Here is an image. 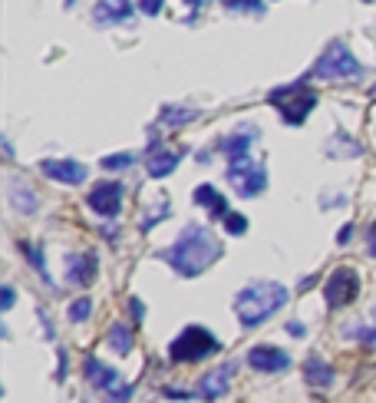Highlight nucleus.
<instances>
[{"instance_id": "nucleus-1", "label": "nucleus", "mask_w": 376, "mask_h": 403, "mask_svg": "<svg viewBox=\"0 0 376 403\" xmlns=\"http://www.w3.org/2000/svg\"><path fill=\"white\" fill-rule=\"evenodd\" d=\"M221 251H225V245L212 235V229H205V225H185L182 235L175 238V245L159 251V258L172 264L182 278H198L208 264H215L221 258Z\"/></svg>"}, {"instance_id": "nucleus-2", "label": "nucleus", "mask_w": 376, "mask_h": 403, "mask_svg": "<svg viewBox=\"0 0 376 403\" xmlns=\"http://www.w3.org/2000/svg\"><path fill=\"white\" fill-rule=\"evenodd\" d=\"M284 305H287V288L280 281H251L235 295V314L245 327L264 324Z\"/></svg>"}, {"instance_id": "nucleus-3", "label": "nucleus", "mask_w": 376, "mask_h": 403, "mask_svg": "<svg viewBox=\"0 0 376 403\" xmlns=\"http://www.w3.org/2000/svg\"><path fill=\"white\" fill-rule=\"evenodd\" d=\"M313 77L320 79H360L363 77V66L354 56V50L344 40H333L313 63Z\"/></svg>"}, {"instance_id": "nucleus-4", "label": "nucleus", "mask_w": 376, "mask_h": 403, "mask_svg": "<svg viewBox=\"0 0 376 403\" xmlns=\"http://www.w3.org/2000/svg\"><path fill=\"white\" fill-rule=\"evenodd\" d=\"M268 103L280 109V120L287 126H301L311 116V109L317 106V93L311 87H304V83H290V87L274 89L268 96Z\"/></svg>"}, {"instance_id": "nucleus-5", "label": "nucleus", "mask_w": 376, "mask_h": 403, "mask_svg": "<svg viewBox=\"0 0 376 403\" xmlns=\"http://www.w3.org/2000/svg\"><path fill=\"white\" fill-rule=\"evenodd\" d=\"M218 338L208 331V327H202V324H188L179 334V338L172 340V347H169V357L175 360V364H192V360H202V357H208V354H218Z\"/></svg>"}, {"instance_id": "nucleus-6", "label": "nucleus", "mask_w": 376, "mask_h": 403, "mask_svg": "<svg viewBox=\"0 0 376 403\" xmlns=\"http://www.w3.org/2000/svg\"><path fill=\"white\" fill-rule=\"evenodd\" d=\"M228 182L238 188V196L254 198L268 186V169L261 162H251L247 155H238V159H231V165H228Z\"/></svg>"}, {"instance_id": "nucleus-7", "label": "nucleus", "mask_w": 376, "mask_h": 403, "mask_svg": "<svg viewBox=\"0 0 376 403\" xmlns=\"http://www.w3.org/2000/svg\"><path fill=\"white\" fill-rule=\"evenodd\" d=\"M86 377L93 387H99V390L106 393V397H112V400H129L132 397V383H126L116 367H106L99 357L86 360Z\"/></svg>"}, {"instance_id": "nucleus-8", "label": "nucleus", "mask_w": 376, "mask_h": 403, "mask_svg": "<svg viewBox=\"0 0 376 403\" xmlns=\"http://www.w3.org/2000/svg\"><path fill=\"white\" fill-rule=\"evenodd\" d=\"M356 295H360V274L354 268H337V271L327 278L323 284V298L330 307H344V305H354Z\"/></svg>"}, {"instance_id": "nucleus-9", "label": "nucleus", "mask_w": 376, "mask_h": 403, "mask_svg": "<svg viewBox=\"0 0 376 403\" xmlns=\"http://www.w3.org/2000/svg\"><path fill=\"white\" fill-rule=\"evenodd\" d=\"M86 202H89V208L99 212L103 218H116L119 212H122V186H119V182H99V186H93Z\"/></svg>"}, {"instance_id": "nucleus-10", "label": "nucleus", "mask_w": 376, "mask_h": 403, "mask_svg": "<svg viewBox=\"0 0 376 403\" xmlns=\"http://www.w3.org/2000/svg\"><path fill=\"white\" fill-rule=\"evenodd\" d=\"M247 364L261 373H280L290 367V357L284 350L271 347V344H258V347H251V354H247Z\"/></svg>"}, {"instance_id": "nucleus-11", "label": "nucleus", "mask_w": 376, "mask_h": 403, "mask_svg": "<svg viewBox=\"0 0 376 403\" xmlns=\"http://www.w3.org/2000/svg\"><path fill=\"white\" fill-rule=\"evenodd\" d=\"M40 169H44L46 179L63 182V186H79V182H86V165L73 162V159H46Z\"/></svg>"}, {"instance_id": "nucleus-12", "label": "nucleus", "mask_w": 376, "mask_h": 403, "mask_svg": "<svg viewBox=\"0 0 376 403\" xmlns=\"http://www.w3.org/2000/svg\"><path fill=\"white\" fill-rule=\"evenodd\" d=\"M238 371V364H221V367H215L212 373H205L202 383H198V397H205V400H218V397H225L228 387H231V373Z\"/></svg>"}, {"instance_id": "nucleus-13", "label": "nucleus", "mask_w": 376, "mask_h": 403, "mask_svg": "<svg viewBox=\"0 0 376 403\" xmlns=\"http://www.w3.org/2000/svg\"><path fill=\"white\" fill-rule=\"evenodd\" d=\"M7 198H11V205L17 215H33L37 208H40V198H37V192H33L23 179H17L13 175L11 182H7Z\"/></svg>"}, {"instance_id": "nucleus-14", "label": "nucleus", "mask_w": 376, "mask_h": 403, "mask_svg": "<svg viewBox=\"0 0 376 403\" xmlns=\"http://www.w3.org/2000/svg\"><path fill=\"white\" fill-rule=\"evenodd\" d=\"M132 0H99L96 7H93V20L96 23H122L132 17Z\"/></svg>"}, {"instance_id": "nucleus-15", "label": "nucleus", "mask_w": 376, "mask_h": 403, "mask_svg": "<svg viewBox=\"0 0 376 403\" xmlns=\"http://www.w3.org/2000/svg\"><path fill=\"white\" fill-rule=\"evenodd\" d=\"M96 278V258L93 255H70L66 258V281L70 284H89Z\"/></svg>"}, {"instance_id": "nucleus-16", "label": "nucleus", "mask_w": 376, "mask_h": 403, "mask_svg": "<svg viewBox=\"0 0 376 403\" xmlns=\"http://www.w3.org/2000/svg\"><path fill=\"white\" fill-rule=\"evenodd\" d=\"M254 139H258V126H238L231 136H225V142H221V153H228L231 159H238V155H247V149L254 146Z\"/></svg>"}, {"instance_id": "nucleus-17", "label": "nucleus", "mask_w": 376, "mask_h": 403, "mask_svg": "<svg viewBox=\"0 0 376 403\" xmlns=\"http://www.w3.org/2000/svg\"><path fill=\"white\" fill-rule=\"evenodd\" d=\"M195 202H198V205H202L212 218H225V215H228V202H225V196H221V192H218L215 186H208V182L195 188Z\"/></svg>"}, {"instance_id": "nucleus-18", "label": "nucleus", "mask_w": 376, "mask_h": 403, "mask_svg": "<svg viewBox=\"0 0 376 403\" xmlns=\"http://www.w3.org/2000/svg\"><path fill=\"white\" fill-rule=\"evenodd\" d=\"M304 377H307V383H313V387H333V367L327 364L323 357H307V364H304Z\"/></svg>"}, {"instance_id": "nucleus-19", "label": "nucleus", "mask_w": 376, "mask_h": 403, "mask_svg": "<svg viewBox=\"0 0 376 403\" xmlns=\"http://www.w3.org/2000/svg\"><path fill=\"white\" fill-rule=\"evenodd\" d=\"M106 344H109V350H116V354H132V331H129V324H112V327H109Z\"/></svg>"}, {"instance_id": "nucleus-20", "label": "nucleus", "mask_w": 376, "mask_h": 403, "mask_svg": "<svg viewBox=\"0 0 376 403\" xmlns=\"http://www.w3.org/2000/svg\"><path fill=\"white\" fill-rule=\"evenodd\" d=\"M179 162H182V153H159V155H152L149 175H152V179H165V175L175 172V165H179Z\"/></svg>"}, {"instance_id": "nucleus-21", "label": "nucleus", "mask_w": 376, "mask_h": 403, "mask_svg": "<svg viewBox=\"0 0 376 403\" xmlns=\"http://www.w3.org/2000/svg\"><path fill=\"white\" fill-rule=\"evenodd\" d=\"M139 162V155L136 153H112V155H103V169H109V172H122V169H129V165Z\"/></svg>"}, {"instance_id": "nucleus-22", "label": "nucleus", "mask_w": 376, "mask_h": 403, "mask_svg": "<svg viewBox=\"0 0 376 403\" xmlns=\"http://www.w3.org/2000/svg\"><path fill=\"white\" fill-rule=\"evenodd\" d=\"M89 314H93V301L89 298H76L73 305H70V311H66L70 324H86Z\"/></svg>"}, {"instance_id": "nucleus-23", "label": "nucleus", "mask_w": 376, "mask_h": 403, "mask_svg": "<svg viewBox=\"0 0 376 403\" xmlns=\"http://www.w3.org/2000/svg\"><path fill=\"white\" fill-rule=\"evenodd\" d=\"M192 120H195V109H188V106H169L162 113L165 126H182V122H192Z\"/></svg>"}, {"instance_id": "nucleus-24", "label": "nucleus", "mask_w": 376, "mask_h": 403, "mask_svg": "<svg viewBox=\"0 0 376 403\" xmlns=\"http://www.w3.org/2000/svg\"><path fill=\"white\" fill-rule=\"evenodd\" d=\"M165 215H169V198H162L159 205L145 212V218H142V231L155 229V222H165Z\"/></svg>"}, {"instance_id": "nucleus-25", "label": "nucleus", "mask_w": 376, "mask_h": 403, "mask_svg": "<svg viewBox=\"0 0 376 403\" xmlns=\"http://www.w3.org/2000/svg\"><path fill=\"white\" fill-rule=\"evenodd\" d=\"M225 229H228V235H245V231H247V218L241 215V212H228V215H225Z\"/></svg>"}, {"instance_id": "nucleus-26", "label": "nucleus", "mask_w": 376, "mask_h": 403, "mask_svg": "<svg viewBox=\"0 0 376 403\" xmlns=\"http://www.w3.org/2000/svg\"><path fill=\"white\" fill-rule=\"evenodd\" d=\"M228 11H245V13H264L261 0H225Z\"/></svg>"}, {"instance_id": "nucleus-27", "label": "nucleus", "mask_w": 376, "mask_h": 403, "mask_svg": "<svg viewBox=\"0 0 376 403\" xmlns=\"http://www.w3.org/2000/svg\"><path fill=\"white\" fill-rule=\"evenodd\" d=\"M136 7H139L142 13H149V17H159L162 7H165V0H139Z\"/></svg>"}, {"instance_id": "nucleus-28", "label": "nucleus", "mask_w": 376, "mask_h": 403, "mask_svg": "<svg viewBox=\"0 0 376 403\" xmlns=\"http://www.w3.org/2000/svg\"><path fill=\"white\" fill-rule=\"evenodd\" d=\"M129 311H132V317H136V321H142V314H145V307H142L139 298H132V301H129Z\"/></svg>"}, {"instance_id": "nucleus-29", "label": "nucleus", "mask_w": 376, "mask_h": 403, "mask_svg": "<svg viewBox=\"0 0 376 403\" xmlns=\"http://www.w3.org/2000/svg\"><path fill=\"white\" fill-rule=\"evenodd\" d=\"M287 334H294V338H304V334H307V327H304L301 321H290V324H287Z\"/></svg>"}, {"instance_id": "nucleus-30", "label": "nucleus", "mask_w": 376, "mask_h": 403, "mask_svg": "<svg viewBox=\"0 0 376 403\" xmlns=\"http://www.w3.org/2000/svg\"><path fill=\"white\" fill-rule=\"evenodd\" d=\"M366 251H370V255L376 258V225L370 229V235H366Z\"/></svg>"}, {"instance_id": "nucleus-31", "label": "nucleus", "mask_w": 376, "mask_h": 403, "mask_svg": "<svg viewBox=\"0 0 376 403\" xmlns=\"http://www.w3.org/2000/svg\"><path fill=\"white\" fill-rule=\"evenodd\" d=\"M350 235H354V225H344V229L337 231V241H340V245H346V241H350Z\"/></svg>"}, {"instance_id": "nucleus-32", "label": "nucleus", "mask_w": 376, "mask_h": 403, "mask_svg": "<svg viewBox=\"0 0 376 403\" xmlns=\"http://www.w3.org/2000/svg\"><path fill=\"white\" fill-rule=\"evenodd\" d=\"M11 307H13V288L7 284V288H4V311H11Z\"/></svg>"}, {"instance_id": "nucleus-33", "label": "nucleus", "mask_w": 376, "mask_h": 403, "mask_svg": "<svg viewBox=\"0 0 376 403\" xmlns=\"http://www.w3.org/2000/svg\"><path fill=\"white\" fill-rule=\"evenodd\" d=\"M185 4H188V7H202L205 0H185Z\"/></svg>"}, {"instance_id": "nucleus-34", "label": "nucleus", "mask_w": 376, "mask_h": 403, "mask_svg": "<svg viewBox=\"0 0 376 403\" xmlns=\"http://www.w3.org/2000/svg\"><path fill=\"white\" fill-rule=\"evenodd\" d=\"M73 4H76V0H66V7H73Z\"/></svg>"}, {"instance_id": "nucleus-35", "label": "nucleus", "mask_w": 376, "mask_h": 403, "mask_svg": "<svg viewBox=\"0 0 376 403\" xmlns=\"http://www.w3.org/2000/svg\"><path fill=\"white\" fill-rule=\"evenodd\" d=\"M370 99H376V89H373V93H370Z\"/></svg>"}]
</instances>
